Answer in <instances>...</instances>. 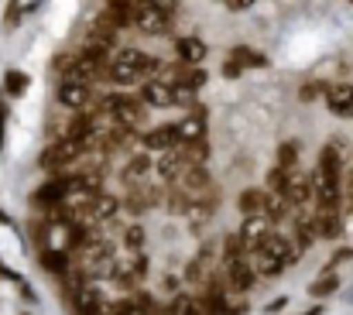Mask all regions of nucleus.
Listing matches in <instances>:
<instances>
[{
  "instance_id": "f257e3e1",
  "label": "nucleus",
  "mask_w": 353,
  "mask_h": 315,
  "mask_svg": "<svg viewBox=\"0 0 353 315\" xmlns=\"http://www.w3.org/2000/svg\"><path fill=\"white\" fill-rule=\"evenodd\" d=\"M83 154H86V144H79L76 137L65 134V137H59L55 144H48V148L41 151V161H38V165H41L45 172H59V175H62V172H65L69 165H76Z\"/></svg>"
},
{
  "instance_id": "f03ea898",
  "label": "nucleus",
  "mask_w": 353,
  "mask_h": 315,
  "mask_svg": "<svg viewBox=\"0 0 353 315\" xmlns=\"http://www.w3.org/2000/svg\"><path fill=\"white\" fill-rule=\"evenodd\" d=\"M134 31H141V34H154V38H161V34H168L172 31V10H161V7H151V3H144V7H137V14H134V24H130Z\"/></svg>"
},
{
  "instance_id": "7ed1b4c3",
  "label": "nucleus",
  "mask_w": 353,
  "mask_h": 315,
  "mask_svg": "<svg viewBox=\"0 0 353 315\" xmlns=\"http://www.w3.org/2000/svg\"><path fill=\"white\" fill-rule=\"evenodd\" d=\"M141 100H144L148 106L182 103L179 86H175V83H168V79H161V76H154V79H144V83H141Z\"/></svg>"
},
{
  "instance_id": "20e7f679",
  "label": "nucleus",
  "mask_w": 353,
  "mask_h": 315,
  "mask_svg": "<svg viewBox=\"0 0 353 315\" xmlns=\"http://www.w3.org/2000/svg\"><path fill=\"white\" fill-rule=\"evenodd\" d=\"M185 168H189V158H185V151H182V148L161 151V158L154 161V172H158L168 185H179V182H182V175H185Z\"/></svg>"
},
{
  "instance_id": "39448f33",
  "label": "nucleus",
  "mask_w": 353,
  "mask_h": 315,
  "mask_svg": "<svg viewBox=\"0 0 353 315\" xmlns=\"http://www.w3.org/2000/svg\"><path fill=\"white\" fill-rule=\"evenodd\" d=\"M271 230H274V223H271L268 216H243V226H240L236 233H240V240L247 243V250L254 254V250L264 247V240L271 236Z\"/></svg>"
},
{
  "instance_id": "423d86ee",
  "label": "nucleus",
  "mask_w": 353,
  "mask_h": 315,
  "mask_svg": "<svg viewBox=\"0 0 353 315\" xmlns=\"http://www.w3.org/2000/svg\"><path fill=\"white\" fill-rule=\"evenodd\" d=\"M141 144H144L148 151H172V148L182 144V130H179V123H161V127L148 130V134L141 137Z\"/></svg>"
},
{
  "instance_id": "0eeeda50",
  "label": "nucleus",
  "mask_w": 353,
  "mask_h": 315,
  "mask_svg": "<svg viewBox=\"0 0 353 315\" xmlns=\"http://www.w3.org/2000/svg\"><path fill=\"white\" fill-rule=\"evenodd\" d=\"M90 100H93L90 83H79V79H62L59 83V103L65 110H86Z\"/></svg>"
},
{
  "instance_id": "6e6552de",
  "label": "nucleus",
  "mask_w": 353,
  "mask_h": 315,
  "mask_svg": "<svg viewBox=\"0 0 353 315\" xmlns=\"http://www.w3.org/2000/svg\"><path fill=\"white\" fill-rule=\"evenodd\" d=\"M65 196H69V189H65V175H55L52 182H45L38 192H34V206H41V210H55V206H62L65 203Z\"/></svg>"
},
{
  "instance_id": "1a4fd4ad",
  "label": "nucleus",
  "mask_w": 353,
  "mask_h": 315,
  "mask_svg": "<svg viewBox=\"0 0 353 315\" xmlns=\"http://www.w3.org/2000/svg\"><path fill=\"white\" fill-rule=\"evenodd\" d=\"M285 199L292 203V210H299V206L312 203V199H316V192H312V175L292 172V179H288V189H285Z\"/></svg>"
},
{
  "instance_id": "9d476101",
  "label": "nucleus",
  "mask_w": 353,
  "mask_h": 315,
  "mask_svg": "<svg viewBox=\"0 0 353 315\" xmlns=\"http://www.w3.org/2000/svg\"><path fill=\"white\" fill-rule=\"evenodd\" d=\"M326 106H330L333 116L350 120L353 116V83L350 86H330V90H326Z\"/></svg>"
},
{
  "instance_id": "9b49d317",
  "label": "nucleus",
  "mask_w": 353,
  "mask_h": 315,
  "mask_svg": "<svg viewBox=\"0 0 353 315\" xmlns=\"http://www.w3.org/2000/svg\"><path fill=\"white\" fill-rule=\"evenodd\" d=\"M312 226H316V236H323V240L340 236V233H343L340 210H316V212H312Z\"/></svg>"
},
{
  "instance_id": "f8f14e48",
  "label": "nucleus",
  "mask_w": 353,
  "mask_h": 315,
  "mask_svg": "<svg viewBox=\"0 0 353 315\" xmlns=\"http://www.w3.org/2000/svg\"><path fill=\"white\" fill-rule=\"evenodd\" d=\"M175 55H179V62H185V65H203V59H206V41L196 38V34L179 38V41H175Z\"/></svg>"
},
{
  "instance_id": "ddd939ff",
  "label": "nucleus",
  "mask_w": 353,
  "mask_h": 315,
  "mask_svg": "<svg viewBox=\"0 0 353 315\" xmlns=\"http://www.w3.org/2000/svg\"><path fill=\"white\" fill-rule=\"evenodd\" d=\"M182 130V141H203L206 137V106H192L189 116L179 123Z\"/></svg>"
},
{
  "instance_id": "4468645a",
  "label": "nucleus",
  "mask_w": 353,
  "mask_h": 315,
  "mask_svg": "<svg viewBox=\"0 0 353 315\" xmlns=\"http://www.w3.org/2000/svg\"><path fill=\"white\" fill-rule=\"evenodd\" d=\"M151 165H154V161H151L148 154H134V158L127 161V168L120 172V179H123V185H127V189H137V185L144 182V175L151 172Z\"/></svg>"
},
{
  "instance_id": "2eb2a0df",
  "label": "nucleus",
  "mask_w": 353,
  "mask_h": 315,
  "mask_svg": "<svg viewBox=\"0 0 353 315\" xmlns=\"http://www.w3.org/2000/svg\"><path fill=\"white\" fill-rule=\"evenodd\" d=\"M250 264H254V271H257L261 278H278V274L285 271V261H278L271 250H254V254H250Z\"/></svg>"
},
{
  "instance_id": "dca6fc26",
  "label": "nucleus",
  "mask_w": 353,
  "mask_h": 315,
  "mask_svg": "<svg viewBox=\"0 0 353 315\" xmlns=\"http://www.w3.org/2000/svg\"><path fill=\"white\" fill-rule=\"evenodd\" d=\"M236 206L243 216H264V206H268V189H243Z\"/></svg>"
},
{
  "instance_id": "f3484780",
  "label": "nucleus",
  "mask_w": 353,
  "mask_h": 315,
  "mask_svg": "<svg viewBox=\"0 0 353 315\" xmlns=\"http://www.w3.org/2000/svg\"><path fill=\"white\" fill-rule=\"evenodd\" d=\"M41 267L62 278L65 271H72V267H69V250H59V247H45V250H41Z\"/></svg>"
},
{
  "instance_id": "a211bd4d",
  "label": "nucleus",
  "mask_w": 353,
  "mask_h": 315,
  "mask_svg": "<svg viewBox=\"0 0 353 315\" xmlns=\"http://www.w3.org/2000/svg\"><path fill=\"white\" fill-rule=\"evenodd\" d=\"M292 240H295V247H299V254L302 250H309L319 236H316V226H312V216H302V219H295V233H292Z\"/></svg>"
},
{
  "instance_id": "6ab92c4d",
  "label": "nucleus",
  "mask_w": 353,
  "mask_h": 315,
  "mask_svg": "<svg viewBox=\"0 0 353 315\" xmlns=\"http://www.w3.org/2000/svg\"><path fill=\"white\" fill-rule=\"evenodd\" d=\"M227 59H234L240 69H264V65H268V59H264L261 52L247 48V45H236V48L230 52V55H227Z\"/></svg>"
},
{
  "instance_id": "aec40b11",
  "label": "nucleus",
  "mask_w": 353,
  "mask_h": 315,
  "mask_svg": "<svg viewBox=\"0 0 353 315\" xmlns=\"http://www.w3.org/2000/svg\"><path fill=\"white\" fill-rule=\"evenodd\" d=\"M168 315H210V312H206V305H203L199 298H189V295H175V298L168 302Z\"/></svg>"
},
{
  "instance_id": "412c9836",
  "label": "nucleus",
  "mask_w": 353,
  "mask_h": 315,
  "mask_svg": "<svg viewBox=\"0 0 353 315\" xmlns=\"http://www.w3.org/2000/svg\"><path fill=\"white\" fill-rule=\"evenodd\" d=\"M278 168L299 172V144H295V141H285V144L278 148Z\"/></svg>"
},
{
  "instance_id": "4be33fe9",
  "label": "nucleus",
  "mask_w": 353,
  "mask_h": 315,
  "mask_svg": "<svg viewBox=\"0 0 353 315\" xmlns=\"http://www.w3.org/2000/svg\"><path fill=\"white\" fill-rule=\"evenodd\" d=\"M28 83H31V79H28L24 72H17V69H10V72L3 76V90H7L10 96H21V93L28 90Z\"/></svg>"
},
{
  "instance_id": "5701e85b",
  "label": "nucleus",
  "mask_w": 353,
  "mask_h": 315,
  "mask_svg": "<svg viewBox=\"0 0 353 315\" xmlns=\"http://www.w3.org/2000/svg\"><path fill=\"white\" fill-rule=\"evenodd\" d=\"M336 288H340L336 274H326V278H319V281L309 285V295H312V298H326V295H333Z\"/></svg>"
},
{
  "instance_id": "b1692460",
  "label": "nucleus",
  "mask_w": 353,
  "mask_h": 315,
  "mask_svg": "<svg viewBox=\"0 0 353 315\" xmlns=\"http://www.w3.org/2000/svg\"><path fill=\"white\" fill-rule=\"evenodd\" d=\"M123 243H127V250H134V254H141V247H144V230L134 223V226H127V233H123Z\"/></svg>"
},
{
  "instance_id": "393cba45",
  "label": "nucleus",
  "mask_w": 353,
  "mask_h": 315,
  "mask_svg": "<svg viewBox=\"0 0 353 315\" xmlns=\"http://www.w3.org/2000/svg\"><path fill=\"white\" fill-rule=\"evenodd\" d=\"M319 93H323V83H309V86H302V90H299V96H302V100H316Z\"/></svg>"
},
{
  "instance_id": "a878e982",
  "label": "nucleus",
  "mask_w": 353,
  "mask_h": 315,
  "mask_svg": "<svg viewBox=\"0 0 353 315\" xmlns=\"http://www.w3.org/2000/svg\"><path fill=\"white\" fill-rule=\"evenodd\" d=\"M17 17H21V7H17V0H10V10H7V31L17 28Z\"/></svg>"
},
{
  "instance_id": "bb28decb",
  "label": "nucleus",
  "mask_w": 353,
  "mask_h": 315,
  "mask_svg": "<svg viewBox=\"0 0 353 315\" xmlns=\"http://www.w3.org/2000/svg\"><path fill=\"white\" fill-rule=\"evenodd\" d=\"M240 72H243V69H240V65H236L234 59H227V62H223V76H230V79H236V76H240Z\"/></svg>"
},
{
  "instance_id": "cd10ccee",
  "label": "nucleus",
  "mask_w": 353,
  "mask_h": 315,
  "mask_svg": "<svg viewBox=\"0 0 353 315\" xmlns=\"http://www.w3.org/2000/svg\"><path fill=\"white\" fill-rule=\"evenodd\" d=\"M3 134H7V106L0 103V151H3Z\"/></svg>"
},
{
  "instance_id": "c85d7f7f",
  "label": "nucleus",
  "mask_w": 353,
  "mask_h": 315,
  "mask_svg": "<svg viewBox=\"0 0 353 315\" xmlns=\"http://www.w3.org/2000/svg\"><path fill=\"white\" fill-rule=\"evenodd\" d=\"M223 3H227L230 10H247V7H250L254 0H223Z\"/></svg>"
},
{
  "instance_id": "c756f323",
  "label": "nucleus",
  "mask_w": 353,
  "mask_h": 315,
  "mask_svg": "<svg viewBox=\"0 0 353 315\" xmlns=\"http://www.w3.org/2000/svg\"><path fill=\"white\" fill-rule=\"evenodd\" d=\"M285 302H288V298H274V302L268 305V312H281V309H285Z\"/></svg>"
},
{
  "instance_id": "7c9ffc66",
  "label": "nucleus",
  "mask_w": 353,
  "mask_h": 315,
  "mask_svg": "<svg viewBox=\"0 0 353 315\" xmlns=\"http://www.w3.org/2000/svg\"><path fill=\"white\" fill-rule=\"evenodd\" d=\"M3 278H10V281H17V274H14V271H10L7 264H0V281H3Z\"/></svg>"
}]
</instances>
